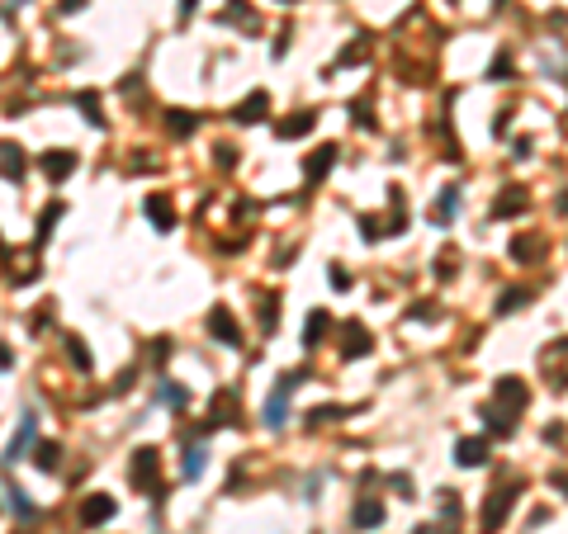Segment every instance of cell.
I'll return each instance as SVG.
<instances>
[{
  "instance_id": "cell-1",
  "label": "cell",
  "mask_w": 568,
  "mask_h": 534,
  "mask_svg": "<svg viewBox=\"0 0 568 534\" xmlns=\"http://www.w3.org/2000/svg\"><path fill=\"white\" fill-rule=\"evenodd\" d=\"M303 378H308V374H303V369H294V374H284L279 383H275L270 402H266V426H279V421H284V411H289V393H294Z\"/></svg>"
},
{
  "instance_id": "cell-2",
  "label": "cell",
  "mask_w": 568,
  "mask_h": 534,
  "mask_svg": "<svg viewBox=\"0 0 568 534\" xmlns=\"http://www.w3.org/2000/svg\"><path fill=\"white\" fill-rule=\"evenodd\" d=\"M128 473H133L137 492H152V497H157V450H147V445L133 450V468H128Z\"/></svg>"
},
{
  "instance_id": "cell-3",
  "label": "cell",
  "mask_w": 568,
  "mask_h": 534,
  "mask_svg": "<svg viewBox=\"0 0 568 534\" xmlns=\"http://www.w3.org/2000/svg\"><path fill=\"white\" fill-rule=\"evenodd\" d=\"M512 501H516V487H492V501L483 506V534H497V525L507 520Z\"/></svg>"
},
{
  "instance_id": "cell-4",
  "label": "cell",
  "mask_w": 568,
  "mask_h": 534,
  "mask_svg": "<svg viewBox=\"0 0 568 534\" xmlns=\"http://www.w3.org/2000/svg\"><path fill=\"white\" fill-rule=\"evenodd\" d=\"M209 331H214L223 346H242V331H237V321H232V312H227L223 303H218L214 312H209Z\"/></svg>"
},
{
  "instance_id": "cell-5",
  "label": "cell",
  "mask_w": 568,
  "mask_h": 534,
  "mask_svg": "<svg viewBox=\"0 0 568 534\" xmlns=\"http://www.w3.org/2000/svg\"><path fill=\"white\" fill-rule=\"evenodd\" d=\"M341 336H346V341H341V355H346V359L370 355V346H375V341H370V331H365L360 321H346V326H341Z\"/></svg>"
},
{
  "instance_id": "cell-6",
  "label": "cell",
  "mask_w": 568,
  "mask_h": 534,
  "mask_svg": "<svg viewBox=\"0 0 568 534\" xmlns=\"http://www.w3.org/2000/svg\"><path fill=\"white\" fill-rule=\"evenodd\" d=\"M33 430H38V416L28 411L24 421H19V430H15V440H10V450H5V463H15V459L28 454V445H33Z\"/></svg>"
},
{
  "instance_id": "cell-7",
  "label": "cell",
  "mask_w": 568,
  "mask_h": 534,
  "mask_svg": "<svg viewBox=\"0 0 568 534\" xmlns=\"http://www.w3.org/2000/svg\"><path fill=\"white\" fill-rule=\"evenodd\" d=\"M266 109H270V95H266V90H256L251 100H242V105L232 109V118H237V123H261V118H266Z\"/></svg>"
},
{
  "instance_id": "cell-8",
  "label": "cell",
  "mask_w": 568,
  "mask_h": 534,
  "mask_svg": "<svg viewBox=\"0 0 568 534\" xmlns=\"http://www.w3.org/2000/svg\"><path fill=\"white\" fill-rule=\"evenodd\" d=\"M114 497H90L81 506V525H105V520H114Z\"/></svg>"
},
{
  "instance_id": "cell-9",
  "label": "cell",
  "mask_w": 568,
  "mask_h": 534,
  "mask_svg": "<svg viewBox=\"0 0 568 534\" xmlns=\"http://www.w3.org/2000/svg\"><path fill=\"white\" fill-rule=\"evenodd\" d=\"M455 463H460V468L488 463V440H460V445H455Z\"/></svg>"
},
{
  "instance_id": "cell-10",
  "label": "cell",
  "mask_w": 568,
  "mask_h": 534,
  "mask_svg": "<svg viewBox=\"0 0 568 534\" xmlns=\"http://www.w3.org/2000/svg\"><path fill=\"white\" fill-rule=\"evenodd\" d=\"M0 175H5V180H19V175H24V152H19L15 142H0Z\"/></svg>"
},
{
  "instance_id": "cell-11",
  "label": "cell",
  "mask_w": 568,
  "mask_h": 534,
  "mask_svg": "<svg viewBox=\"0 0 568 534\" xmlns=\"http://www.w3.org/2000/svg\"><path fill=\"white\" fill-rule=\"evenodd\" d=\"M147 217L157 222V232H171V227H175V208H171V199L152 194V199H147Z\"/></svg>"
},
{
  "instance_id": "cell-12",
  "label": "cell",
  "mask_w": 568,
  "mask_h": 534,
  "mask_svg": "<svg viewBox=\"0 0 568 534\" xmlns=\"http://www.w3.org/2000/svg\"><path fill=\"white\" fill-rule=\"evenodd\" d=\"M43 170H48L53 180L71 175V170H76V152H48V157H43Z\"/></svg>"
},
{
  "instance_id": "cell-13",
  "label": "cell",
  "mask_w": 568,
  "mask_h": 534,
  "mask_svg": "<svg viewBox=\"0 0 568 534\" xmlns=\"http://www.w3.org/2000/svg\"><path fill=\"white\" fill-rule=\"evenodd\" d=\"M313 123H318V114H308V109H303V114H294V118H284L275 133H279V137H303V133H313Z\"/></svg>"
},
{
  "instance_id": "cell-14",
  "label": "cell",
  "mask_w": 568,
  "mask_h": 534,
  "mask_svg": "<svg viewBox=\"0 0 568 534\" xmlns=\"http://www.w3.org/2000/svg\"><path fill=\"white\" fill-rule=\"evenodd\" d=\"M327 326H332V317H327V312H308V326H303V346H308V350L322 346Z\"/></svg>"
},
{
  "instance_id": "cell-15",
  "label": "cell",
  "mask_w": 568,
  "mask_h": 534,
  "mask_svg": "<svg viewBox=\"0 0 568 534\" xmlns=\"http://www.w3.org/2000/svg\"><path fill=\"white\" fill-rule=\"evenodd\" d=\"M355 525H365V530H375V525H384V506H379L375 497L355 501Z\"/></svg>"
},
{
  "instance_id": "cell-16",
  "label": "cell",
  "mask_w": 568,
  "mask_h": 534,
  "mask_svg": "<svg viewBox=\"0 0 568 534\" xmlns=\"http://www.w3.org/2000/svg\"><path fill=\"white\" fill-rule=\"evenodd\" d=\"M332 161H336V147H322V152H313V157H308V166H303V175H308V180H322L327 170H332Z\"/></svg>"
},
{
  "instance_id": "cell-17",
  "label": "cell",
  "mask_w": 568,
  "mask_h": 534,
  "mask_svg": "<svg viewBox=\"0 0 568 534\" xmlns=\"http://www.w3.org/2000/svg\"><path fill=\"white\" fill-rule=\"evenodd\" d=\"M166 128H171L175 137H189L194 128H199V118H194L189 109H171V114H166Z\"/></svg>"
},
{
  "instance_id": "cell-18",
  "label": "cell",
  "mask_w": 568,
  "mask_h": 534,
  "mask_svg": "<svg viewBox=\"0 0 568 534\" xmlns=\"http://www.w3.org/2000/svg\"><path fill=\"white\" fill-rule=\"evenodd\" d=\"M76 105L85 109V123H90V128H105V114H100V95H95V90H81Z\"/></svg>"
},
{
  "instance_id": "cell-19",
  "label": "cell",
  "mask_w": 568,
  "mask_h": 534,
  "mask_svg": "<svg viewBox=\"0 0 568 534\" xmlns=\"http://www.w3.org/2000/svg\"><path fill=\"white\" fill-rule=\"evenodd\" d=\"M497 398L512 402V407H526V383H516V378H502V383H497Z\"/></svg>"
},
{
  "instance_id": "cell-20",
  "label": "cell",
  "mask_w": 568,
  "mask_h": 534,
  "mask_svg": "<svg viewBox=\"0 0 568 534\" xmlns=\"http://www.w3.org/2000/svg\"><path fill=\"white\" fill-rule=\"evenodd\" d=\"M33 463H38L43 473H53L57 463H62V450H57V445H38V454H33Z\"/></svg>"
},
{
  "instance_id": "cell-21",
  "label": "cell",
  "mask_w": 568,
  "mask_h": 534,
  "mask_svg": "<svg viewBox=\"0 0 568 534\" xmlns=\"http://www.w3.org/2000/svg\"><path fill=\"white\" fill-rule=\"evenodd\" d=\"M57 217H62V204H48V208H43V217H38V246L48 241V232H53Z\"/></svg>"
},
{
  "instance_id": "cell-22",
  "label": "cell",
  "mask_w": 568,
  "mask_h": 534,
  "mask_svg": "<svg viewBox=\"0 0 568 534\" xmlns=\"http://www.w3.org/2000/svg\"><path fill=\"white\" fill-rule=\"evenodd\" d=\"M521 208H526V194H507V199H497V208H492V213L507 217V213H521Z\"/></svg>"
},
{
  "instance_id": "cell-23",
  "label": "cell",
  "mask_w": 568,
  "mask_h": 534,
  "mask_svg": "<svg viewBox=\"0 0 568 534\" xmlns=\"http://www.w3.org/2000/svg\"><path fill=\"white\" fill-rule=\"evenodd\" d=\"M67 355H71V364H76V369H90V355H85V346L76 341V336H67Z\"/></svg>"
},
{
  "instance_id": "cell-24",
  "label": "cell",
  "mask_w": 568,
  "mask_h": 534,
  "mask_svg": "<svg viewBox=\"0 0 568 534\" xmlns=\"http://www.w3.org/2000/svg\"><path fill=\"white\" fill-rule=\"evenodd\" d=\"M204 473V450L194 445V450H185V478H199Z\"/></svg>"
},
{
  "instance_id": "cell-25",
  "label": "cell",
  "mask_w": 568,
  "mask_h": 534,
  "mask_svg": "<svg viewBox=\"0 0 568 534\" xmlns=\"http://www.w3.org/2000/svg\"><path fill=\"white\" fill-rule=\"evenodd\" d=\"M5 492H10V510H19V515H33V510H38L24 492H19V487H5Z\"/></svg>"
},
{
  "instance_id": "cell-26",
  "label": "cell",
  "mask_w": 568,
  "mask_h": 534,
  "mask_svg": "<svg viewBox=\"0 0 568 534\" xmlns=\"http://www.w3.org/2000/svg\"><path fill=\"white\" fill-rule=\"evenodd\" d=\"M162 402H171V407H185L189 393L180 388V383H162Z\"/></svg>"
},
{
  "instance_id": "cell-27",
  "label": "cell",
  "mask_w": 568,
  "mask_h": 534,
  "mask_svg": "<svg viewBox=\"0 0 568 534\" xmlns=\"http://www.w3.org/2000/svg\"><path fill=\"white\" fill-rule=\"evenodd\" d=\"M516 426V416H502V411H492L488 407V430H497V435H507V430Z\"/></svg>"
},
{
  "instance_id": "cell-28",
  "label": "cell",
  "mask_w": 568,
  "mask_h": 534,
  "mask_svg": "<svg viewBox=\"0 0 568 534\" xmlns=\"http://www.w3.org/2000/svg\"><path fill=\"white\" fill-rule=\"evenodd\" d=\"M521 303H526V289H507L502 303H497V312H512V308H521Z\"/></svg>"
},
{
  "instance_id": "cell-29",
  "label": "cell",
  "mask_w": 568,
  "mask_h": 534,
  "mask_svg": "<svg viewBox=\"0 0 568 534\" xmlns=\"http://www.w3.org/2000/svg\"><path fill=\"white\" fill-rule=\"evenodd\" d=\"M507 66H512V57L497 53V57H492V71H488V80H507Z\"/></svg>"
},
{
  "instance_id": "cell-30",
  "label": "cell",
  "mask_w": 568,
  "mask_h": 534,
  "mask_svg": "<svg viewBox=\"0 0 568 534\" xmlns=\"http://www.w3.org/2000/svg\"><path fill=\"white\" fill-rule=\"evenodd\" d=\"M261 326H266V331L275 326V298H266V308H261Z\"/></svg>"
},
{
  "instance_id": "cell-31",
  "label": "cell",
  "mask_w": 568,
  "mask_h": 534,
  "mask_svg": "<svg viewBox=\"0 0 568 534\" xmlns=\"http://www.w3.org/2000/svg\"><path fill=\"white\" fill-rule=\"evenodd\" d=\"M512 251H516V256H535V251H540V241H516Z\"/></svg>"
},
{
  "instance_id": "cell-32",
  "label": "cell",
  "mask_w": 568,
  "mask_h": 534,
  "mask_svg": "<svg viewBox=\"0 0 568 534\" xmlns=\"http://www.w3.org/2000/svg\"><path fill=\"white\" fill-rule=\"evenodd\" d=\"M57 10H62V15H76V10H85V0H62Z\"/></svg>"
},
{
  "instance_id": "cell-33",
  "label": "cell",
  "mask_w": 568,
  "mask_h": 534,
  "mask_svg": "<svg viewBox=\"0 0 568 534\" xmlns=\"http://www.w3.org/2000/svg\"><path fill=\"white\" fill-rule=\"evenodd\" d=\"M194 5H199V0H180V15H194Z\"/></svg>"
},
{
  "instance_id": "cell-34",
  "label": "cell",
  "mask_w": 568,
  "mask_h": 534,
  "mask_svg": "<svg viewBox=\"0 0 568 534\" xmlns=\"http://www.w3.org/2000/svg\"><path fill=\"white\" fill-rule=\"evenodd\" d=\"M417 534H436V525H417Z\"/></svg>"
},
{
  "instance_id": "cell-35",
  "label": "cell",
  "mask_w": 568,
  "mask_h": 534,
  "mask_svg": "<svg viewBox=\"0 0 568 534\" xmlns=\"http://www.w3.org/2000/svg\"><path fill=\"white\" fill-rule=\"evenodd\" d=\"M15 5H24V0H15Z\"/></svg>"
}]
</instances>
